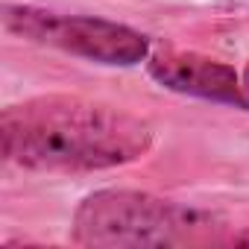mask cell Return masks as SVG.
I'll return each mask as SVG.
<instances>
[{
    "instance_id": "6da1fadb",
    "label": "cell",
    "mask_w": 249,
    "mask_h": 249,
    "mask_svg": "<svg viewBox=\"0 0 249 249\" xmlns=\"http://www.w3.org/2000/svg\"><path fill=\"white\" fill-rule=\"evenodd\" d=\"M3 156L44 173H91L138 161L153 147L147 120L79 97H36L0 117Z\"/></svg>"
},
{
    "instance_id": "7a4b0ae2",
    "label": "cell",
    "mask_w": 249,
    "mask_h": 249,
    "mask_svg": "<svg viewBox=\"0 0 249 249\" xmlns=\"http://www.w3.org/2000/svg\"><path fill=\"white\" fill-rule=\"evenodd\" d=\"M223 231L226 220L214 211L123 188L88 194L73 211L71 226L73 243L106 249L220 243L226 240Z\"/></svg>"
},
{
    "instance_id": "3957f363",
    "label": "cell",
    "mask_w": 249,
    "mask_h": 249,
    "mask_svg": "<svg viewBox=\"0 0 249 249\" xmlns=\"http://www.w3.org/2000/svg\"><path fill=\"white\" fill-rule=\"evenodd\" d=\"M0 18H3V30L18 38L47 44L97 65L129 68L150 59L147 36L117 21H106L94 15H62L38 6H12V3L3 6Z\"/></svg>"
},
{
    "instance_id": "277c9868",
    "label": "cell",
    "mask_w": 249,
    "mask_h": 249,
    "mask_svg": "<svg viewBox=\"0 0 249 249\" xmlns=\"http://www.w3.org/2000/svg\"><path fill=\"white\" fill-rule=\"evenodd\" d=\"M147 71L167 91L223 103V106H234V108H249V94L243 91L240 73L220 59L167 50V53L150 56Z\"/></svg>"
},
{
    "instance_id": "5b68a950",
    "label": "cell",
    "mask_w": 249,
    "mask_h": 249,
    "mask_svg": "<svg viewBox=\"0 0 249 249\" xmlns=\"http://www.w3.org/2000/svg\"><path fill=\"white\" fill-rule=\"evenodd\" d=\"M240 79H243V91H246V94H249V65H246V71H243V73H240Z\"/></svg>"
}]
</instances>
